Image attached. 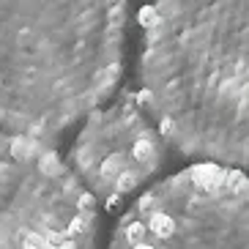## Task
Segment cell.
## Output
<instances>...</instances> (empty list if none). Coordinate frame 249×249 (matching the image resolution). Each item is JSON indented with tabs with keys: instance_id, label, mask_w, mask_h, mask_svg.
<instances>
[{
	"instance_id": "6da1fadb",
	"label": "cell",
	"mask_w": 249,
	"mask_h": 249,
	"mask_svg": "<svg viewBox=\"0 0 249 249\" xmlns=\"http://www.w3.org/2000/svg\"><path fill=\"white\" fill-rule=\"evenodd\" d=\"M140 102L183 156L249 159V0H156L140 52Z\"/></svg>"
},
{
	"instance_id": "7a4b0ae2",
	"label": "cell",
	"mask_w": 249,
	"mask_h": 249,
	"mask_svg": "<svg viewBox=\"0 0 249 249\" xmlns=\"http://www.w3.org/2000/svg\"><path fill=\"white\" fill-rule=\"evenodd\" d=\"M126 0H0V132L52 142L124 74Z\"/></svg>"
},
{
	"instance_id": "3957f363",
	"label": "cell",
	"mask_w": 249,
	"mask_h": 249,
	"mask_svg": "<svg viewBox=\"0 0 249 249\" xmlns=\"http://www.w3.org/2000/svg\"><path fill=\"white\" fill-rule=\"evenodd\" d=\"M249 183L238 167L197 161L145 189L110 249H247Z\"/></svg>"
},
{
	"instance_id": "277c9868",
	"label": "cell",
	"mask_w": 249,
	"mask_h": 249,
	"mask_svg": "<svg viewBox=\"0 0 249 249\" xmlns=\"http://www.w3.org/2000/svg\"><path fill=\"white\" fill-rule=\"evenodd\" d=\"M99 208L52 142L0 132V249H96Z\"/></svg>"
},
{
	"instance_id": "5b68a950",
	"label": "cell",
	"mask_w": 249,
	"mask_h": 249,
	"mask_svg": "<svg viewBox=\"0 0 249 249\" xmlns=\"http://www.w3.org/2000/svg\"><path fill=\"white\" fill-rule=\"evenodd\" d=\"M167 151L140 96L124 90L82 118L66 164L96 203L118 205L164 167Z\"/></svg>"
}]
</instances>
